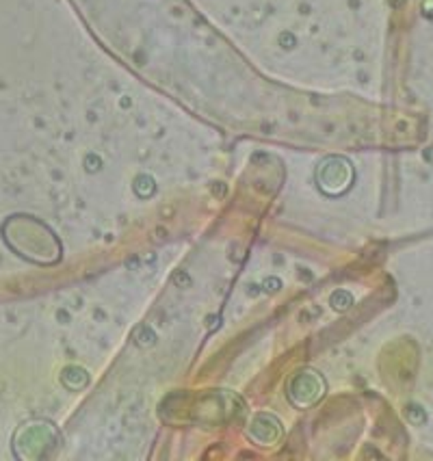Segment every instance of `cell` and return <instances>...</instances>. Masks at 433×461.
Segmentation results:
<instances>
[{
	"instance_id": "obj_1",
	"label": "cell",
	"mask_w": 433,
	"mask_h": 461,
	"mask_svg": "<svg viewBox=\"0 0 433 461\" xmlns=\"http://www.w3.org/2000/svg\"><path fill=\"white\" fill-rule=\"evenodd\" d=\"M349 180H351L349 165L343 163V161H336V172L330 178L323 176L321 187H323V191H328V193H343L349 187Z\"/></svg>"
}]
</instances>
